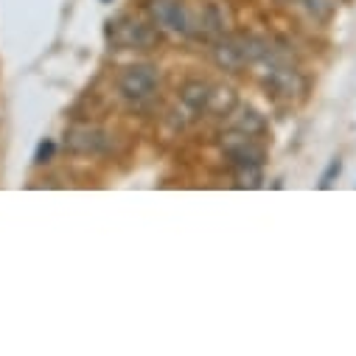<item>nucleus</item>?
<instances>
[{"label":"nucleus","instance_id":"obj_1","mask_svg":"<svg viewBox=\"0 0 356 356\" xmlns=\"http://www.w3.org/2000/svg\"><path fill=\"white\" fill-rule=\"evenodd\" d=\"M270 40H264L258 34H225L213 42L211 59L219 70L225 73H241L250 65H258L270 54Z\"/></svg>","mask_w":356,"mask_h":356},{"label":"nucleus","instance_id":"obj_2","mask_svg":"<svg viewBox=\"0 0 356 356\" xmlns=\"http://www.w3.org/2000/svg\"><path fill=\"white\" fill-rule=\"evenodd\" d=\"M107 37L118 51H154L160 45V29L154 23L138 20L132 15H121L107 23Z\"/></svg>","mask_w":356,"mask_h":356},{"label":"nucleus","instance_id":"obj_3","mask_svg":"<svg viewBox=\"0 0 356 356\" xmlns=\"http://www.w3.org/2000/svg\"><path fill=\"white\" fill-rule=\"evenodd\" d=\"M115 87L121 99L132 102V104H143L149 99L157 96L160 90V70L149 62H135V65H127L118 79H115Z\"/></svg>","mask_w":356,"mask_h":356},{"label":"nucleus","instance_id":"obj_4","mask_svg":"<svg viewBox=\"0 0 356 356\" xmlns=\"http://www.w3.org/2000/svg\"><path fill=\"white\" fill-rule=\"evenodd\" d=\"M264 73V87L270 90L275 99H284V102H295L306 93V76L298 70L295 62H266Z\"/></svg>","mask_w":356,"mask_h":356},{"label":"nucleus","instance_id":"obj_5","mask_svg":"<svg viewBox=\"0 0 356 356\" xmlns=\"http://www.w3.org/2000/svg\"><path fill=\"white\" fill-rule=\"evenodd\" d=\"M219 149L222 154L233 163V165H241V163H255V165H264L266 163V149L261 143V138H252L247 132H238L233 127H225L219 132Z\"/></svg>","mask_w":356,"mask_h":356},{"label":"nucleus","instance_id":"obj_6","mask_svg":"<svg viewBox=\"0 0 356 356\" xmlns=\"http://www.w3.org/2000/svg\"><path fill=\"white\" fill-rule=\"evenodd\" d=\"M146 12H149V17L157 29L183 34V37H188L194 31L188 6L183 3V0H146Z\"/></svg>","mask_w":356,"mask_h":356},{"label":"nucleus","instance_id":"obj_7","mask_svg":"<svg viewBox=\"0 0 356 356\" xmlns=\"http://www.w3.org/2000/svg\"><path fill=\"white\" fill-rule=\"evenodd\" d=\"M62 143H65V152H70L76 157H93V154L107 152L110 135L96 124H76L65 132Z\"/></svg>","mask_w":356,"mask_h":356},{"label":"nucleus","instance_id":"obj_8","mask_svg":"<svg viewBox=\"0 0 356 356\" xmlns=\"http://www.w3.org/2000/svg\"><path fill=\"white\" fill-rule=\"evenodd\" d=\"M225 127H233L238 132H247L252 138H264L266 129H270V124H266V115L261 110H255L252 104H236L225 121Z\"/></svg>","mask_w":356,"mask_h":356},{"label":"nucleus","instance_id":"obj_9","mask_svg":"<svg viewBox=\"0 0 356 356\" xmlns=\"http://www.w3.org/2000/svg\"><path fill=\"white\" fill-rule=\"evenodd\" d=\"M208 96H211V81L205 79H188L180 87V102L194 115H202L208 110Z\"/></svg>","mask_w":356,"mask_h":356},{"label":"nucleus","instance_id":"obj_10","mask_svg":"<svg viewBox=\"0 0 356 356\" xmlns=\"http://www.w3.org/2000/svg\"><path fill=\"white\" fill-rule=\"evenodd\" d=\"M236 104H238V96H236V90L230 84H211V96H208V110L205 113L227 118Z\"/></svg>","mask_w":356,"mask_h":356},{"label":"nucleus","instance_id":"obj_11","mask_svg":"<svg viewBox=\"0 0 356 356\" xmlns=\"http://www.w3.org/2000/svg\"><path fill=\"white\" fill-rule=\"evenodd\" d=\"M339 3H342V0H298V6L306 12V17L314 20V23H320V26L331 23V17L337 15V6Z\"/></svg>","mask_w":356,"mask_h":356},{"label":"nucleus","instance_id":"obj_12","mask_svg":"<svg viewBox=\"0 0 356 356\" xmlns=\"http://www.w3.org/2000/svg\"><path fill=\"white\" fill-rule=\"evenodd\" d=\"M233 180H236V188H261L264 186V165H255V163H241V165H233Z\"/></svg>","mask_w":356,"mask_h":356},{"label":"nucleus","instance_id":"obj_13","mask_svg":"<svg viewBox=\"0 0 356 356\" xmlns=\"http://www.w3.org/2000/svg\"><path fill=\"white\" fill-rule=\"evenodd\" d=\"M200 31H202L211 42H216L219 37H225V17H222V12H219L213 3L205 6L202 20H200Z\"/></svg>","mask_w":356,"mask_h":356},{"label":"nucleus","instance_id":"obj_14","mask_svg":"<svg viewBox=\"0 0 356 356\" xmlns=\"http://www.w3.org/2000/svg\"><path fill=\"white\" fill-rule=\"evenodd\" d=\"M339 174H342V157H331V160H328V165H325V168H323V174H320L317 188H320V191H328V188L339 180Z\"/></svg>","mask_w":356,"mask_h":356},{"label":"nucleus","instance_id":"obj_15","mask_svg":"<svg viewBox=\"0 0 356 356\" xmlns=\"http://www.w3.org/2000/svg\"><path fill=\"white\" fill-rule=\"evenodd\" d=\"M54 154H56V143H54L51 138H45V140H40V146H37V152H34V163H37V165H48V163L54 160Z\"/></svg>","mask_w":356,"mask_h":356},{"label":"nucleus","instance_id":"obj_16","mask_svg":"<svg viewBox=\"0 0 356 356\" xmlns=\"http://www.w3.org/2000/svg\"><path fill=\"white\" fill-rule=\"evenodd\" d=\"M102 3H113V0H102Z\"/></svg>","mask_w":356,"mask_h":356}]
</instances>
